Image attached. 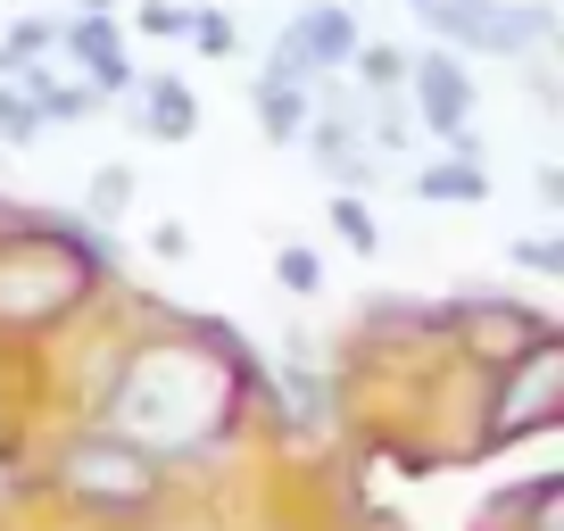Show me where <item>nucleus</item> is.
<instances>
[{
	"label": "nucleus",
	"mask_w": 564,
	"mask_h": 531,
	"mask_svg": "<svg viewBox=\"0 0 564 531\" xmlns=\"http://www.w3.org/2000/svg\"><path fill=\"white\" fill-rule=\"evenodd\" d=\"M415 199H432V208H481L490 199V166L481 159H423Z\"/></svg>",
	"instance_id": "obj_11"
},
{
	"label": "nucleus",
	"mask_w": 564,
	"mask_h": 531,
	"mask_svg": "<svg viewBox=\"0 0 564 531\" xmlns=\"http://www.w3.org/2000/svg\"><path fill=\"white\" fill-rule=\"evenodd\" d=\"M474 9H481V0H406V18H415L432 42H448V51H457V34H465Z\"/></svg>",
	"instance_id": "obj_21"
},
{
	"label": "nucleus",
	"mask_w": 564,
	"mask_h": 531,
	"mask_svg": "<svg viewBox=\"0 0 564 531\" xmlns=\"http://www.w3.org/2000/svg\"><path fill=\"white\" fill-rule=\"evenodd\" d=\"M514 266H523V274H564V241L556 232H523V241H514Z\"/></svg>",
	"instance_id": "obj_23"
},
{
	"label": "nucleus",
	"mask_w": 564,
	"mask_h": 531,
	"mask_svg": "<svg viewBox=\"0 0 564 531\" xmlns=\"http://www.w3.org/2000/svg\"><path fill=\"white\" fill-rule=\"evenodd\" d=\"M340 75H349L366 100H390V91H406V51H399V42H357Z\"/></svg>",
	"instance_id": "obj_13"
},
{
	"label": "nucleus",
	"mask_w": 564,
	"mask_h": 531,
	"mask_svg": "<svg viewBox=\"0 0 564 531\" xmlns=\"http://www.w3.org/2000/svg\"><path fill=\"white\" fill-rule=\"evenodd\" d=\"M58 25H67V18H9L0 58H9V67H18V58H51L58 51Z\"/></svg>",
	"instance_id": "obj_20"
},
{
	"label": "nucleus",
	"mask_w": 564,
	"mask_h": 531,
	"mask_svg": "<svg viewBox=\"0 0 564 531\" xmlns=\"http://www.w3.org/2000/svg\"><path fill=\"white\" fill-rule=\"evenodd\" d=\"M274 283L291 291V300H316V291H324V258L307 241H282L274 249Z\"/></svg>",
	"instance_id": "obj_19"
},
{
	"label": "nucleus",
	"mask_w": 564,
	"mask_h": 531,
	"mask_svg": "<svg viewBox=\"0 0 564 531\" xmlns=\"http://www.w3.org/2000/svg\"><path fill=\"white\" fill-rule=\"evenodd\" d=\"M564 415V340L540 333L523 357L490 366V415H481V448H514Z\"/></svg>",
	"instance_id": "obj_4"
},
{
	"label": "nucleus",
	"mask_w": 564,
	"mask_h": 531,
	"mask_svg": "<svg viewBox=\"0 0 564 531\" xmlns=\"http://www.w3.org/2000/svg\"><path fill=\"white\" fill-rule=\"evenodd\" d=\"M124 100H133V124L150 133V142H166V150L199 133V91L183 84V75H166V67H159V75H133V91H124Z\"/></svg>",
	"instance_id": "obj_9"
},
{
	"label": "nucleus",
	"mask_w": 564,
	"mask_h": 531,
	"mask_svg": "<svg viewBox=\"0 0 564 531\" xmlns=\"http://www.w3.org/2000/svg\"><path fill=\"white\" fill-rule=\"evenodd\" d=\"M406 108H415V133H432L448 159H481V133H474V67H465V51H448V42L406 51Z\"/></svg>",
	"instance_id": "obj_5"
},
{
	"label": "nucleus",
	"mask_w": 564,
	"mask_h": 531,
	"mask_svg": "<svg viewBox=\"0 0 564 531\" xmlns=\"http://www.w3.org/2000/svg\"><path fill=\"white\" fill-rule=\"evenodd\" d=\"M300 150H307V166H316V175L333 183V192H366V183H373V166H382L366 142H357V124H349V117H324V108L307 117Z\"/></svg>",
	"instance_id": "obj_8"
},
{
	"label": "nucleus",
	"mask_w": 564,
	"mask_h": 531,
	"mask_svg": "<svg viewBox=\"0 0 564 531\" xmlns=\"http://www.w3.org/2000/svg\"><path fill=\"white\" fill-rule=\"evenodd\" d=\"M150 249H159V258H183V249H192V232H183V225H159V232H150Z\"/></svg>",
	"instance_id": "obj_25"
},
{
	"label": "nucleus",
	"mask_w": 564,
	"mask_h": 531,
	"mask_svg": "<svg viewBox=\"0 0 564 531\" xmlns=\"http://www.w3.org/2000/svg\"><path fill=\"white\" fill-rule=\"evenodd\" d=\"M441 333L457 340L474 366H507V357H523L540 333H556L547 316H531V307H514V300H457V307H441Z\"/></svg>",
	"instance_id": "obj_7"
},
{
	"label": "nucleus",
	"mask_w": 564,
	"mask_h": 531,
	"mask_svg": "<svg viewBox=\"0 0 564 531\" xmlns=\"http://www.w3.org/2000/svg\"><path fill=\"white\" fill-rule=\"evenodd\" d=\"M117 274V241L67 216H0V333H51Z\"/></svg>",
	"instance_id": "obj_2"
},
{
	"label": "nucleus",
	"mask_w": 564,
	"mask_h": 531,
	"mask_svg": "<svg viewBox=\"0 0 564 531\" xmlns=\"http://www.w3.org/2000/svg\"><path fill=\"white\" fill-rule=\"evenodd\" d=\"M258 84H300V91H316V84H324V67L300 51V34L282 25V34L265 42V67H258Z\"/></svg>",
	"instance_id": "obj_15"
},
{
	"label": "nucleus",
	"mask_w": 564,
	"mask_h": 531,
	"mask_svg": "<svg viewBox=\"0 0 564 531\" xmlns=\"http://www.w3.org/2000/svg\"><path fill=\"white\" fill-rule=\"evenodd\" d=\"M84 208H91V225H117V216L133 208V166L100 159V166H91V183H84Z\"/></svg>",
	"instance_id": "obj_14"
},
{
	"label": "nucleus",
	"mask_w": 564,
	"mask_h": 531,
	"mask_svg": "<svg viewBox=\"0 0 564 531\" xmlns=\"http://www.w3.org/2000/svg\"><path fill=\"white\" fill-rule=\"evenodd\" d=\"M100 415H108V432L141 441L150 457H192V448L225 441L232 415H241V349L216 340V324L141 340L117 366Z\"/></svg>",
	"instance_id": "obj_1"
},
{
	"label": "nucleus",
	"mask_w": 564,
	"mask_h": 531,
	"mask_svg": "<svg viewBox=\"0 0 564 531\" xmlns=\"http://www.w3.org/2000/svg\"><path fill=\"white\" fill-rule=\"evenodd\" d=\"M0 142H9V150H34V142H51V124H42V108L25 100L18 84H0Z\"/></svg>",
	"instance_id": "obj_17"
},
{
	"label": "nucleus",
	"mask_w": 564,
	"mask_h": 531,
	"mask_svg": "<svg viewBox=\"0 0 564 531\" xmlns=\"http://www.w3.org/2000/svg\"><path fill=\"white\" fill-rule=\"evenodd\" d=\"M324 208H333V232L357 249V258H373V249H382V225H373L366 192H340V199H324Z\"/></svg>",
	"instance_id": "obj_18"
},
{
	"label": "nucleus",
	"mask_w": 564,
	"mask_h": 531,
	"mask_svg": "<svg viewBox=\"0 0 564 531\" xmlns=\"http://www.w3.org/2000/svg\"><path fill=\"white\" fill-rule=\"evenodd\" d=\"M133 25H141L150 42H192V0H141Z\"/></svg>",
	"instance_id": "obj_22"
},
{
	"label": "nucleus",
	"mask_w": 564,
	"mask_h": 531,
	"mask_svg": "<svg viewBox=\"0 0 564 531\" xmlns=\"http://www.w3.org/2000/svg\"><path fill=\"white\" fill-rule=\"evenodd\" d=\"M556 42H564L556 0H481L474 18H465L457 51L465 58H498V67H523V58H556Z\"/></svg>",
	"instance_id": "obj_6"
},
{
	"label": "nucleus",
	"mask_w": 564,
	"mask_h": 531,
	"mask_svg": "<svg viewBox=\"0 0 564 531\" xmlns=\"http://www.w3.org/2000/svg\"><path fill=\"white\" fill-rule=\"evenodd\" d=\"M249 108H258V124H265L274 150H291L307 133V117H316V100H307L300 84H249Z\"/></svg>",
	"instance_id": "obj_12"
},
{
	"label": "nucleus",
	"mask_w": 564,
	"mask_h": 531,
	"mask_svg": "<svg viewBox=\"0 0 564 531\" xmlns=\"http://www.w3.org/2000/svg\"><path fill=\"white\" fill-rule=\"evenodd\" d=\"M291 34H300V51L316 58L324 75H340V67H349V51L366 42V34H357V9H340V0H300Z\"/></svg>",
	"instance_id": "obj_10"
},
{
	"label": "nucleus",
	"mask_w": 564,
	"mask_h": 531,
	"mask_svg": "<svg viewBox=\"0 0 564 531\" xmlns=\"http://www.w3.org/2000/svg\"><path fill=\"white\" fill-rule=\"evenodd\" d=\"M51 481L84 514H141V507H159V490H166V457H150L141 441L91 424V432H75V441L58 448Z\"/></svg>",
	"instance_id": "obj_3"
},
{
	"label": "nucleus",
	"mask_w": 564,
	"mask_h": 531,
	"mask_svg": "<svg viewBox=\"0 0 564 531\" xmlns=\"http://www.w3.org/2000/svg\"><path fill=\"white\" fill-rule=\"evenodd\" d=\"M531 192H540V208H564V166H531Z\"/></svg>",
	"instance_id": "obj_24"
},
{
	"label": "nucleus",
	"mask_w": 564,
	"mask_h": 531,
	"mask_svg": "<svg viewBox=\"0 0 564 531\" xmlns=\"http://www.w3.org/2000/svg\"><path fill=\"white\" fill-rule=\"evenodd\" d=\"M192 51L199 58H232L241 51V18H232L225 0H192Z\"/></svg>",
	"instance_id": "obj_16"
},
{
	"label": "nucleus",
	"mask_w": 564,
	"mask_h": 531,
	"mask_svg": "<svg viewBox=\"0 0 564 531\" xmlns=\"http://www.w3.org/2000/svg\"><path fill=\"white\" fill-rule=\"evenodd\" d=\"M75 9H117V0H75Z\"/></svg>",
	"instance_id": "obj_26"
},
{
	"label": "nucleus",
	"mask_w": 564,
	"mask_h": 531,
	"mask_svg": "<svg viewBox=\"0 0 564 531\" xmlns=\"http://www.w3.org/2000/svg\"><path fill=\"white\" fill-rule=\"evenodd\" d=\"M225 9H232V0H225Z\"/></svg>",
	"instance_id": "obj_27"
}]
</instances>
